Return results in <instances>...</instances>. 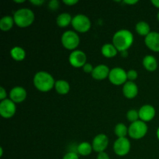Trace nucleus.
<instances>
[{"mask_svg":"<svg viewBox=\"0 0 159 159\" xmlns=\"http://www.w3.org/2000/svg\"><path fill=\"white\" fill-rule=\"evenodd\" d=\"M134 42V36L128 30H120L114 34L113 43L118 51H125L130 48Z\"/></svg>","mask_w":159,"mask_h":159,"instance_id":"obj_1","label":"nucleus"},{"mask_svg":"<svg viewBox=\"0 0 159 159\" xmlns=\"http://www.w3.org/2000/svg\"><path fill=\"white\" fill-rule=\"evenodd\" d=\"M34 84L41 92L50 91L55 85L54 78L46 71H39L34 75Z\"/></svg>","mask_w":159,"mask_h":159,"instance_id":"obj_2","label":"nucleus"},{"mask_svg":"<svg viewBox=\"0 0 159 159\" xmlns=\"http://www.w3.org/2000/svg\"><path fill=\"white\" fill-rule=\"evenodd\" d=\"M14 22L20 27H27L30 26L34 20V14L29 9H20L14 13Z\"/></svg>","mask_w":159,"mask_h":159,"instance_id":"obj_3","label":"nucleus"},{"mask_svg":"<svg viewBox=\"0 0 159 159\" xmlns=\"http://www.w3.org/2000/svg\"><path fill=\"white\" fill-rule=\"evenodd\" d=\"M147 131V124L142 120H138L132 123L128 128V134L133 139H141L145 136Z\"/></svg>","mask_w":159,"mask_h":159,"instance_id":"obj_4","label":"nucleus"},{"mask_svg":"<svg viewBox=\"0 0 159 159\" xmlns=\"http://www.w3.org/2000/svg\"><path fill=\"white\" fill-rule=\"evenodd\" d=\"M79 37L75 32L71 30L66 31L61 37V43L65 48L68 50H74L79 46Z\"/></svg>","mask_w":159,"mask_h":159,"instance_id":"obj_5","label":"nucleus"},{"mask_svg":"<svg viewBox=\"0 0 159 159\" xmlns=\"http://www.w3.org/2000/svg\"><path fill=\"white\" fill-rule=\"evenodd\" d=\"M71 25L76 31L80 33H85L91 27V22L89 19L85 15L79 14L72 18Z\"/></svg>","mask_w":159,"mask_h":159,"instance_id":"obj_6","label":"nucleus"},{"mask_svg":"<svg viewBox=\"0 0 159 159\" xmlns=\"http://www.w3.org/2000/svg\"><path fill=\"white\" fill-rule=\"evenodd\" d=\"M109 79L113 85H120L126 83L127 79V73L121 68H114L110 71Z\"/></svg>","mask_w":159,"mask_h":159,"instance_id":"obj_7","label":"nucleus"},{"mask_svg":"<svg viewBox=\"0 0 159 159\" xmlns=\"http://www.w3.org/2000/svg\"><path fill=\"white\" fill-rule=\"evenodd\" d=\"M130 143L126 138H117L113 144L114 152L119 156H124L130 152Z\"/></svg>","mask_w":159,"mask_h":159,"instance_id":"obj_8","label":"nucleus"},{"mask_svg":"<svg viewBox=\"0 0 159 159\" xmlns=\"http://www.w3.org/2000/svg\"><path fill=\"white\" fill-rule=\"evenodd\" d=\"M15 102L11 99H6L0 103V114L4 118H11L16 113Z\"/></svg>","mask_w":159,"mask_h":159,"instance_id":"obj_9","label":"nucleus"},{"mask_svg":"<svg viewBox=\"0 0 159 159\" xmlns=\"http://www.w3.org/2000/svg\"><path fill=\"white\" fill-rule=\"evenodd\" d=\"M87 57L85 53L82 51H74L69 56V62L75 68L83 67L86 64Z\"/></svg>","mask_w":159,"mask_h":159,"instance_id":"obj_10","label":"nucleus"},{"mask_svg":"<svg viewBox=\"0 0 159 159\" xmlns=\"http://www.w3.org/2000/svg\"><path fill=\"white\" fill-rule=\"evenodd\" d=\"M109 144V140L107 135L98 134L97 136L95 137V138L93 141V148L95 152H104L105 149L107 148Z\"/></svg>","mask_w":159,"mask_h":159,"instance_id":"obj_11","label":"nucleus"},{"mask_svg":"<svg viewBox=\"0 0 159 159\" xmlns=\"http://www.w3.org/2000/svg\"><path fill=\"white\" fill-rule=\"evenodd\" d=\"M145 44L148 48L155 52H159V34L156 32H151L146 36Z\"/></svg>","mask_w":159,"mask_h":159,"instance_id":"obj_12","label":"nucleus"},{"mask_svg":"<svg viewBox=\"0 0 159 159\" xmlns=\"http://www.w3.org/2000/svg\"><path fill=\"white\" fill-rule=\"evenodd\" d=\"M138 113H139L140 119L144 122H147L152 120L155 117V110L152 106L144 105L140 109Z\"/></svg>","mask_w":159,"mask_h":159,"instance_id":"obj_13","label":"nucleus"},{"mask_svg":"<svg viewBox=\"0 0 159 159\" xmlns=\"http://www.w3.org/2000/svg\"><path fill=\"white\" fill-rule=\"evenodd\" d=\"M10 99L14 102H21L26 97V91L21 86H16L11 89L9 93Z\"/></svg>","mask_w":159,"mask_h":159,"instance_id":"obj_14","label":"nucleus"},{"mask_svg":"<svg viewBox=\"0 0 159 159\" xmlns=\"http://www.w3.org/2000/svg\"><path fill=\"white\" fill-rule=\"evenodd\" d=\"M110 69L107 65H99L98 66L95 67L92 72V76L96 80H102L110 75Z\"/></svg>","mask_w":159,"mask_h":159,"instance_id":"obj_15","label":"nucleus"},{"mask_svg":"<svg viewBox=\"0 0 159 159\" xmlns=\"http://www.w3.org/2000/svg\"><path fill=\"white\" fill-rule=\"evenodd\" d=\"M123 93H124V95L127 98L133 99V98H134L138 95V85L134 82H131V81L127 82L124 84V88H123Z\"/></svg>","mask_w":159,"mask_h":159,"instance_id":"obj_16","label":"nucleus"},{"mask_svg":"<svg viewBox=\"0 0 159 159\" xmlns=\"http://www.w3.org/2000/svg\"><path fill=\"white\" fill-rule=\"evenodd\" d=\"M143 65L144 68L149 71H154L157 69L158 63L155 57L152 55H147L143 59Z\"/></svg>","mask_w":159,"mask_h":159,"instance_id":"obj_17","label":"nucleus"},{"mask_svg":"<svg viewBox=\"0 0 159 159\" xmlns=\"http://www.w3.org/2000/svg\"><path fill=\"white\" fill-rule=\"evenodd\" d=\"M102 54L106 57H113L117 54V49L111 43H106L102 48Z\"/></svg>","mask_w":159,"mask_h":159,"instance_id":"obj_18","label":"nucleus"},{"mask_svg":"<svg viewBox=\"0 0 159 159\" xmlns=\"http://www.w3.org/2000/svg\"><path fill=\"white\" fill-rule=\"evenodd\" d=\"M55 89L59 94L65 95L69 92L70 85L68 82L65 80H58L55 82Z\"/></svg>","mask_w":159,"mask_h":159,"instance_id":"obj_19","label":"nucleus"},{"mask_svg":"<svg viewBox=\"0 0 159 159\" xmlns=\"http://www.w3.org/2000/svg\"><path fill=\"white\" fill-rule=\"evenodd\" d=\"M14 19L9 16H6L0 20V29L2 31H8L13 26Z\"/></svg>","mask_w":159,"mask_h":159,"instance_id":"obj_20","label":"nucleus"},{"mask_svg":"<svg viewBox=\"0 0 159 159\" xmlns=\"http://www.w3.org/2000/svg\"><path fill=\"white\" fill-rule=\"evenodd\" d=\"M72 21L71 15L67 12L60 14L57 18V23L60 27H66Z\"/></svg>","mask_w":159,"mask_h":159,"instance_id":"obj_21","label":"nucleus"},{"mask_svg":"<svg viewBox=\"0 0 159 159\" xmlns=\"http://www.w3.org/2000/svg\"><path fill=\"white\" fill-rule=\"evenodd\" d=\"M11 57L16 61H23L26 57V52L20 47H15L10 51Z\"/></svg>","mask_w":159,"mask_h":159,"instance_id":"obj_22","label":"nucleus"},{"mask_svg":"<svg viewBox=\"0 0 159 159\" xmlns=\"http://www.w3.org/2000/svg\"><path fill=\"white\" fill-rule=\"evenodd\" d=\"M93 149V145H91L88 142L81 143L77 148V151L79 154L82 155V156H87V155H90Z\"/></svg>","mask_w":159,"mask_h":159,"instance_id":"obj_23","label":"nucleus"},{"mask_svg":"<svg viewBox=\"0 0 159 159\" xmlns=\"http://www.w3.org/2000/svg\"><path fill=\"white\" fill-rule=\"evenodd\" d=\"M136 31L141 36H148L150 34V26L146 22L141 21L137 23Z\"/></svg>","mask_w":159,"mask_h":159,"instance_id":"obj_24","label":"nucleus"},{"mask_svg":"<svg viewBox=\"0 0 159 159\" xmlns=\"http://www.w3.org/2000/svg\"><path fill=\"white\" fill-rule=\"evenodd\" d=\"M114 131L116 136L118 137V138H125L126 135L128 133V129L127 128V127L124 124L120 123V124H116V126L115 127Z\"/></svg>","mask_w":159,"mask_h":159,"instance_id":"obj_25","label":"nucleus"},{"mask_svg":"<svg viewBox=\"0 0 159 159\" xmlns=\"http://www.w3.org/2000/svg\"><path fill=\"white\" fill-rule=\"evenodd\" d=\"M127 117L128 120L130 121V122H136V121L138 120V118H139V113H138L137 110H130L127 112Z\"/></svg>","mask_w":159,"mask_h":159,"instance_id":"obj_26","label":"nucleus"},{"mask_svg":"<svg viewBox=\"0 0 159 159\" xmlns=\"http://www.w3.org/2000/svg\"><path fill=\"white\" fill-rule=\"evenodd\" d=\"M127 73V79H129L130 81L133 82L134 80L138 78V72H137L135 70H130Z\"/></svg>","mask_w":159,"mask_h":159,"instance_id":"obj_27","label":"nucleus"},{"mask_svg":"<svg viewBox=\"0 0 159 159\" xmlns=\"http://www.w3.org/2000/svg\"><path fill=\"white\" fill-rule=\"evenodd\" d=\"M49 8L51 10H56L59 8V2L57 0H52L49 2Z\"/></svg>","mask_w":159,"mask_h":159,"instance_id":"obj_28","label":"nucleus"},{"mask_svg":"<svg viewBox=\"0 0 159 159\" xmlns=\"http://www.w3.org/2000/svg\"><path fill=\"white\" fill-rule=\"evenodd\" d=\"M63 159H79V155L75 152H68L64 156Z\"/></svg>","mask_w":159,"mask_h":159,"instance_id":"obj_29","label":"nucleus"},{"mask_svg":"<svg viewBox=\"0 0 159 159\" xmlns=\"http://www.w3.org/2000/svg\"><path fill=\"white\" fill-rule=\"evenodd\" d=\"M93 69H94V68H93V67L92 66L91 64L86 63L83 66V70H84V71H85V72H87V73L93 72Z\"/></svg>","mask_w":159,"mask_h":159,"instance_id":"obj_30","label":"nucleus"},{"mask_svg":"<svg viewBox=\"0 0 159 159\" xmlns=\"http://www.w3.org/2000/svg\"><path fill=\"white\" fill-rule=\"evenodd\" d=\"M6 90L4 89L3 87H1V88H0V99H1L2 101L4 100V99H6Z\"/></svg>","mask_w":159,"mask_h":159,"instance_id":"obj_31","label":"nucleus"},{"mask_svg":"<svg viewBox=\"0 0 159 159\" xmlns=\"http://www.w3.org/2000/svg\"><path fill=\"white\" fill-rule=\"evenodd\" d=\"M97 159H110V157L106 152H101L98 155Z\"/></svg>","mask_w":159,"mask_h":159,"instance_id":"obj_32","label":"nucleus"},{"mask_svg":"<svg viewBox=\"0 0 159 159\" xmlns=\"http://www.w3.org/2000/svg\"><path fill=\"white\" fill-rule=\"evenodd\" d=\"M63 2L68 6H73V5H75L76 3L79 2V1L78 0H64Z\"/></svg>","mask_w":159,"mask_h":159,"instance_id":"obj_33","label":"nucleus"},{"mask_svg":"<svg viewBox=\"0 0 159 159\" xmlns=\"http://www.w3.org/2000/svg\"><path fill=\"white\" fill-rule=\"evenodd\" d=\"M30 2L35 5V6H41V5L44 2V1H43V0H30Z\"/></svg>","mask_w":159,"mask_h":159,"instance_id":"obj_34","label":"nucleus"},{"mask_svg":"<svg viewBox=\"0 0 159 159\" xmlns=\"http://www.w3.org/2000/svg\"><path fill=\"white\" fill-rule=\"evenodd\" d=\"M138 0H134V1H129V0H124V2L126 3V4H129V5H133L135 4V3L138 2Z\"/></svg>","mask_w":159,"mask_h":159,"instance_id":"obj_35","label":"nucleus"},{"mask_svg":"<svg viewBox=\"0 0 159 159\" xmlns=\"http://www.w3.org/2000/svg\"><path fill=\"white\" fill-rule=\"evenodd\" d=\"M152 2L154 6H156L157 8H159V0H152Z\"/></svg>","mask_w":159,"mask_h":159,"instance_id":"obj_36","label":"nucleus"},{"mask_svg":"<svg viewBox=\"0 0 159 159\" xmlns=\"http://www.w3.org/2000/svg\"><path fill=\"white\" fill-rule=\"evenodd\" d=\"M121 53V55H122V57H127V54H128V53H127V51H122Z\"/></svg>","mask_w":159,"mask_h":159,"instance_id":"obj_37","label":"nucleus"},{"mask_svg":"<svg viewBox=\"0 0 159 159\" xmlns=\"http://www.w3.org/2000/svg\"><path fill=\"white\" fill-rule=\"evenodd\" d=\"M24 0H21V1H17V0H15V2H17V3H23L24 2Z\"/></svg>","mask_w":159,"mask_h":159,"instance_id":"obj_38","label":"nucleus"},{"mask_svg":"<svg viewBox=\"0 0 159 159\" xmlns=\"http://www.w3.org/2000/svg\"><path fill=\"white\" fill-rule=\"evenodd\" d=\"M0 151H1V155H0V156H2V155H3V150H2V148H0Z\"/></svg>","mask_w":159,"mask_h":159,"instance_id":"obj_39","label":"nucleus"},{"mask_svg":"<svg viewBox=\"0 0 159 159\" xmlns=\"http://www.w3.org/2000/svg\"><path fill=\"white\" fill-rule=\"evenodd\" d=\"M157 136H158V138L159 139V128L158 129V131H157Z\"/></svg>","mask_w":159,"mask_h":159,"instance_id":"obj_40","label":"nucleus"},{"mask_svg":"<svg viewBox=\"0 0 159 159\" xmlns=\"http://www.w3.org/2000/svg\"><path fill=\"white\" fill-rule=\"evenodd\" d=\"M158 20H159V12H158Z\"/></svg>","mask_w":159,"mask_h":159,"instance_id":"obj_41","label":"nucleus"}]
</instances>
